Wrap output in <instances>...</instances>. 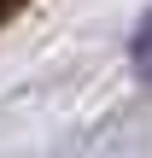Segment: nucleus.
<instances>
[{
	"mask_svg": "<svg viewBox=\"0 0 152 158\" xmlns=\"http://www.w3.org/2000/svg\"><path fill=\"white\" fill-rule=\"evenodd\" d=\"M18 6H23V0H0V23H6V18H12Z\"/></svg>",
	"mask_w": 152,
	"mask_h": 158,
	"instance_id": "f03ea898",
	"label": "nucleus"
},
{
	"mask_svg": "<svg viewBox=\"0 0 152 158\" xmlns=\"http://www.w3.org/2000/svg\"><path fill=\"white\" fill-rule=\"evenodd\" d=\"M129 59H135V70L152 82V12L135 23V41H129Z\"/></svg>",
	"mask_w": 152,
	"mask_h": 158,
	"instance_id": "f257e3e1",
	"label": "nucleus"
}]
</instances>
